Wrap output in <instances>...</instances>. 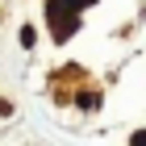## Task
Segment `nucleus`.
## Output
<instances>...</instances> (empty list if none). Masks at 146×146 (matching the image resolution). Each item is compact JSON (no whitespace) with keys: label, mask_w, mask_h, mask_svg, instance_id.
<instances>
[{"label":"nucleus","mask_w":146,"mask_h":146,"mask_svg":"<svg viewBox=\"0 0 146 146\" xmlns=\"http://www.w3.org/2000/svg\"><path fill=\"white\" fill-rule=\"evenodd\" d=\"M38 42V34H34V25H25V29H21V46H34Z\"/></svg>","instance_id":"nucleus-1"},{"label":"nucleus","mask_w":146,"mask_h":146,"mask_svg":"<svg viewBox=\"0 0 146 146\" xmlns=\"http://www.w3.org/2000/svg\"><path fill=\"white\" fill-rule=\"evenodd\" d=\"M129 146H146V129H142V134H134V138H129Z\"/></svg>","instance_id":"nucleus-2"}]
</instances>
